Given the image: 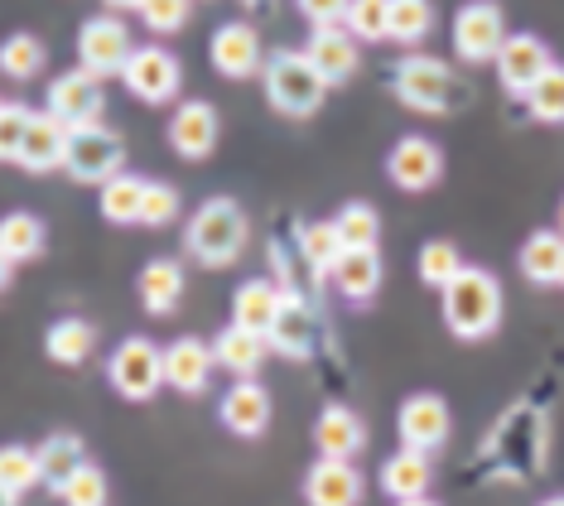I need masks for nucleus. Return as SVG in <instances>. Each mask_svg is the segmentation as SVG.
I'll return each instance as SVG.
<instances>
[{
  "label": "nucleus",
  "mask_w": 564,
  "mask_h": 506,
  "mask_svg": "<svg viewBox=\"0 0 564 506\" xmlns=\"http://www.w3.org/2000/svg\"><path fill=\"white\" fill-rule=\"evenodd\" d=\"M145 0H107V10H140Z\"/></svg>",
  "instance_id": "48"
},
{
  "label": "nucleus",
  "mask_w": 564,
  "mask_h": 506,
  "mask_svg": "<svg viewBox=\"0 0 564 506\" xmlns=\"http://www.w3.org/2000/svg\"><path fill=\"white\" fill-rule=\"evenodd\" d=\"M464 266H468V261L458 256V246H454V241H425V246H420V261H415L420 280H425L430 290H444V284L454 280Z\"/></svg>",
  "instance_id": "40"
},
{
  "label": "nucleus",
  "mask_w": 564,
  "mask_h": 506,
  "mask_svg": "<svg viewBox=\"0 0 564 506\" xmlns=\"http://www.w3.org/2000/svg\"><path fill=\"white\" fill-rule=\"evenodd\" d=\"M541 506H564V492H560V497H545Z\"/></svg>",
  "instance_id": "52"
},
{
  "label": "nucleus",
  "mask_w": 564,
  "mask_h": 506,
  "mask_svg": "<svg viewBox=\"0 0 564 506\" xmlns=\"http://www.w3.org/2000/svg\"><path fill=\"white\" fill-rule=\"evenodd\" d=\"M44 241H48V232L34 213H6L0 217V251H6L15 266L44 256Z\"/></svg>",
  "instance_id": "33"
},
{
  "label": "nucleus",
  "mask_w": 564,
  "mask_h": 506,
  "mask_svg": "<svg viewBox=\"0 0 564 506\" xmlns=\"http://www.w3.org/2000/svg\"><path fill=\"white\" fill-rule=\"evenodd\" d=\"M318 333H324V323H318V309L304 300L300 290H285L280 294V314L271 323V353L290 357V362H304L318 353Z\"/></svg>",
  "instance_id": "10"
},
{
  "label": "nucleus",
  "mask_w": 564,
  "mask_h": 506,
  "mask_svg": "<svg viewBox=\"0 0 564 506\" xmlns=\"http://www.w3.org/2000/svg\"><path fill=\"white\" fill-rule=\"evenodd\" d=\"M343 24L362 44H381V39H391V0H352Z\"/></svg>",
  "instance_id": "39"
},
{
  "label": "nucleus",
  "mask_w": 564,
  "mask_h": 506,
  "mask_svg": "<svg viewBox=\"0 0 564 506\" xmlns=\"http://www.w3.org/2000/svg\"><path fill=\"white\" fill-rule=\"evenodd\" d=\"M304 502L310 506H357L362 502V473L352 469V459H324L304 473Z\"/></svg>",
  "instance_id": "21"
},
{
  "label": "nucleus",
  "mask_w": 564,
  "mask_h": 506,
  "mask_svg": "<svg viewBox=\"0 0 564 506\" xmlns=\"http://www.w3.org/2000/svg\"><path fill=\"white\" fill-rule=\"evenodd\" d=\"M444 329L464 343H482L502 329V280L487 266H464L444 284Z\"/></svg>",
  "instance_id": "3"
},
{
  "label": "nucleus",
  "mask_w": 564,
  "mask_h": 506,
  "mask_svg": "<svg viewBox=\"0 0 564 506\" xmlns=\"http://www.w3.org/2000/svg\"><path fill=\"white\" fill-rule=\"evenodd\" d=\"M545 449H550V420L535 406H511L497 420L492 439L482 449V469L487 477H502V483H531L545 473Z\"/></svg>",
  "instance_id": "1"
},
{
  "label": "nucleus",
  "mask_w": 564,
  "mask_h": 506,
  "mask_svg": "<svg viewBox=\"0 0 564 506\" xmlns=\"http://www.w3.org/2000/svg\"><path fill=\"white\" fill-rule=\"evenodd\" d=\"M550 63H555V58H550L545 39H535V34H507V44H502V54H497L492 68H497V83H502V93L525 101V93L541 83Z\"/></svg>",
  "instance_id": "14"
},
{
  "label": "nucleus",
  "mask_w": 564,
  "mask_h": 506,
  "mask_svg": "<svg viewBox=\"0 0 564 506\" xmlns=\"http://www.w3.org/2000/svg\"><path fill=\"white\" fill-rule=\"evenodd\" d=\"M0 483L15 492V497H24L30 487H40L44 483L40 453L24 449V444H6V449H0Z\"/></svg>",
  "instance_id": "38"
},
{
  "label": "nucleus",
  "mask_w": 564,
  "mask_h": 506,
  "mask_svg": "<svg viewBox=\"0 0 564 506\" xmlns=\"http://www.w3.org/2000/svg\"><path fill=\"white\" fill-rule=\"evenodd\" d=\"M357 44H362V39H352L348 24H318L310 34V44H304V54H310V63L328 87H343L357 73V63H362V49Z\"/></svg>",
  "instance_id": "17"
},
{
  "label": "nucleus",
  "mask_w": 564,
  "mask_h": 506,
  "mask_svg": "<svg viewBox=\"0 0 564 506\" xmlns=\"http://www.w3.org/2000/svg\"><path fill=\"white\" fill-rule=\"evenodd\" d=\"M261 83H265V101H271V111L290 116V121L314 116L318 107H324V97H328V83L318 77V68L310 63L304 49H275V54L265 58V68H261Z\"/></svg>",
  "instance_id": "5"
},
{
  "label": "nucleus",
  "mask_w": 564,
  "mask_h": 506,
  "mask_svg": "<svg viewBox=\"0 0 564 506\" xmlns=\"http://www.w3.org/2000/svg\"><path fill=\"white\" fill-rule=\"evenodd\" d=\"M213 367H217L213 343H203V337H178V343L164 347V381H170L178 396L208 391Z\"/></svg>",
  "instance_id": "22"
},
{
  "label": "nucleus",
  "mask_w": 564,
  "mask_h": 506,
  "mask_svg": "<svg viewBox=\"0 0 564 506\" xmlns=\"http://www.w3.org/2000/svg\"><path fill=\"white\" fill-rule=\"evenodd\" d=\"M145 184L150 179H140V174H121L117 179H107L97 193V203H101V217H107L111 227H131L140 223V207H145Z\"/></svg>",
  "instance_id": "30"
},
{
  "label": "nucleus",
  "mask_w": 564,
  "mask_h": 506,
  "mask_svg": "<svg viewBox=\"0 0 564 506\" xmlns=\"http://www.w3.org/2000/svg\"><path fill=\"white\" fill-rule=\"evenodd\" d=\"M391 93H395V101H405L410 111H425V116H454L473 101V87L458 77L454 63H444L434 54H405L395 63Z\"/></svg>",
  "instance_id": "2"
},
{
  "label": "nucleus",
  "mask_w": 564,
  "mask_h": 506,
  "mask_svg": "<svg viewBox=\"0 0 564 506\" xmlns=\"http://www.w3.org/2000/svg\"><path fill=\"white\" fill-rule=\"evenodd\" d=\"M194 15V0H145L140 6V20H145L150 34H178Z\"/></svg>",
  "instance_id": "43"
},
{
  "label": "nucleus",
  "mask_w": 564,
  "mask_h": 506,
  "mask_svg": "<svg viewBox=\"0 0 564 506\" xmlns=\"http://www.w3.org/2000/svg\"><path fill=\"white\" fill-rule=\"evenodd\" d=\"M280 294L285 290L271 280H241L232 294V323H241L251 333H271V323L280 314Z\"/></svg>",
  "instance_id": "28"
},
{
  "label": "nucleus",
  "mask_w": 564,
  "mask_h": 506,
  "mask_svg": "<svg viewBox=\"0 0 564 506\" xmlns=\"http://www.w3.org/2000/svg\"><path fill=\"white\" fill-rule=\"evenodd\" d=\"M314 444L324 459H357V453L367 449L362 415L348 406H324L318 410V424H314Z\"/></svg>",
  "instance_id": "24"
},
{
  "label": "nucleus",
  "mask_w": 564,
  "mask_h": 506,
  "mask_svg": "<svg viewBox=\"0 0 564 506\" xmlns=\"http://www.w3.org/2000/svg\"><path fill=\"white\" fill-rule=\"evenodd\" d=\"M131 54H135V39L126 30V20L117 15H97L78 30V58L87 73H97V77L121 73L131 63Z\"/></svg>",
  "instance_id": "12"
},
{
  "label": "nucleus",
  "mask_w": 564,
  "mask_h": 506,
  "mask_svg": "<svg viewBox=\"0 0 564 506\" xmlns=\"http://www.w3.org/2000/svg\"><path fill=\"white\" fill-rule=\"evenodd\" d=\"M525 111L541 126H564V63H550L541 83L525 93Z\"/></svg>",
  "instance_id": "37"
},
{
  "label": "nucleus",
  "mask_w": 564,
  "mask_h": 506,
  "mask_svg": "<svg viewBox=\"0 0 564 506\" xmlns=\"http://www.w3.org/2000/svg\"><path fill=\"white\" fill-rule=\"evenodd\" d=\"M121 83L135 101H150V107H164V101L178 97V83H184V68L164 44H135L131 63L121 68Z\"/></svg>",
  "instance_id": "8"
},
{
  "label": "nucleus",
  "mask_w": 564,
  "mask_h": 506,
  "mask_svg": "<svg viewBox=\"0 0 564 506\" xmlns=\"http://www.w3.org/2000/svg\"><path fill=\"white\" fill-rule=\"evenodd\" d=\"M430 483H434V453H420V449H395L387 463H381V492L391 502H410V497H430Z\"/></svg>",
  "instance_id": "23"
},
{
  "label": "nucleus",
  "mask_w": 564,
  "mask_h": 506,
  "mask_svg": "<svg viewBox=\"0 0 564 506\" xmlns=\"http://www.w3.org/2000/svg\"><path fill=\"white\" fill-rule=\"evenodd\" d=\"M560 232H564V198H560Z\"/></svg>",
  "instance_id": "53"
},
{
  "label": "nucleus",
  "mask_w": 564,
  "mask_h": 506,
  "mask_svg": "<svg viewBox=\"0 0 564 506\" xmlns=\"http://www.w3.org/2000/svg\"><path fill=\"white\" fill-rule=\"evenodd\" d=\"M44 44L34 34H10L6 44H0V73L15 77V83H34V77L44 73Z\"/></svg>",
  "instance_id": "36"
},
{
  "label": "nucleus",
  "mask_w": 564,
  "mask_h": 506,
  "mask_svg": "<svg viewBox=\"0 0 564 506\" xmlns=\"http://www.w3.org/2000/svg\"><path fill=\"white\" fill-rule=\"evenodd\" d=\"M170 150L178 154V160H208V154L217 150V136H223V126H217V107L213 101H184L174 116H170Z\"/></svg>",
  "instance_id": "18"
},
{
  "label": "nucleus",
  "mask_w": 564,
  "mask_h": 506,
  "mask_svg": "<svg viewBox=\"0 0 564 506\" xmlns=\"http://www.w3.org/2000/svg\"><path fill=\"white\" fill-rule=\"evenodd\" d=\"M560 261H564V232H531L517 251V266L531 284H560Z\"/></svg>",
  "instance_id": "29"
},
{
  "label": "nucleus",
  "mask_w": 564,
  "mask_h": 506,
  "mask_svg": "<svg viewBox=\"0 0 564 506\" xmlns=\"http://www.w3.org/2000/svg\"><path fill=\"white\" fill-rule=\"evenodd\" d=\"M387 179L401 193H430L444 179V150L430 136H401L387 154Z\"/></svg>",
  "instance_id": "11"
},
{
  "label": "nucleus",
  "mask_w": 564,
  "mask_h": 506,
  "mask_svg": "<svg viewBox=\"0 0 564 506\" xmlns=\"http://www.w3.org/2000/svg\"><path fill=\"white\" fill-rule=\"evenodd\" d=\"M294 6H300V15L318 30V24H343V15H348L352 0H294Z\"/></svg>",
  "instance_id": "46"
},
{
  "label": "nucleus",
  "mask_w": 564,
  "mask_h": 506,
  "mask_svg": "<svg viewBox=\"0 0 564 506\" xmlns=\"http://www.w3.org/2000/svg\"><path fill=\"white\" fill-rule=\"evenodd\" d=\"M48 111L63 116L68 126H93V121H101V111H107L101 77L87 73V68H73V73L54 77V87H48Z\"/></svg>",
  "instance_id": "16"
},
{
  "label": "nucleus",
  "mask_w": 564,
  "mask_h": 506,
  "mask_svg": "<svg viewBox=\"0 0 564 506\" xmlns=\"http://www.w3.org/2000/svg\"><path fill=\"white\" fill-rule=\"evenodd\" d=\"M34 453H40V469H44V483L48 487H63V483H68V477L73 473H78L83 469V463H87V449H83V439L78 434H68V430H58V434H48L44 439V444L40 449H34Z\"/></svg>",
  "instance_id": "31"
},
{
  "label": "nucleus",
  "mask_w": 564,
  "mask_h": 506,
  "mask_svg": "<svg viewBox=\"0 0 564 506\" xmlns=\"http://www.w3.org/2000/svg\"><path fill=\"white\" fill-rule=\"evenodd\" d=\"M6 107H10V101H6V97H0V111H6Z\"/></svg>",
  "instance_id": "55"
},
{
  "label": "nucleus",
  "mask_w": 564,
  "mask_h": 506,
  "mask_svg": "<svg viewBox=\"0 0 564 506\" xmlns=\"http://www.w3.org/2000/svg\"><path fill=\"white\" fill-rule=\"evenodd\" d=\"M44 347H48V357H54L58 367H78V362L93 357V347H97V329H93L87 319H58L54 329H48Z\"/></svg>",
  "instance_id": "32"
},
{
  "label": "nucleus",
  "mask_w": 564,
  "mask_h": 506,
  "mask_svg": "<svg viewBox=\"0 0 564 506\" xmlns=\"http://www.w3.org/2000/svg\"><path fill=\"white\" fill-rule=\"evenodd\" d=\"M395 506H440V502H430V497H410V502H395Z\"/></svg>",
  "instance_id": "50"
},
{
  "label": "nucleus",
  "mask_w": 564,
  "mask_h": 506,
  "mask_svg": "<svg viewBox=\"0 0 564 506\" xmlns=\"http://www.w3.org/2000/svg\"><path fill=\"white\" fill-rule=\"evenodd\" d=\"M448 430H454V420H448L444 396L420 391V396H405V400H401V415H395V434H401L405 449L440 453V449L448 444Z\"/></svg>",
  "instance_id": "13"
},
{
  "label": "nucleus",
  "mask_w": 564,
  "mask_h": 506,
  "mask_svg": "<svg viewBox=\"0 0 564 506\" xmlns=\"http://www.w3.org/2000/svg\"><path fill=\"white\" fill-rule=\"evenodd\" d=\"M507 44V15L497 0H468L454 15V54L468 68H482V63H497Z\"/></svg>",
  "instance_id": "7"
},
{
  "label": "nucleus",
  "mask_w": 564,
  "mask_h": 506,
  "mask_svg": "<svg viewBox=\"0 0 564 506\" xmlns=\"http://www.w3.org/2000/svg\"><path fill=\"white\" fill-rule=\"evenodd\" d=\"M217 415L237 439H261L271 424V391L256 376H237V386H227V396L217 400Z\"/></svg>",
  "instance_id": "20"
},
{
  "label": "nucleus",
  "mask_w": 564,
  "mask_h": 506,
  "mask_svg": "<svg viewBox=\"0 0 564 506\" xmlns=\"http://www.w3.org/2000/svg\"><path fill=\"white\" fill-rule=\"evenodd\" d=\"M328 280L338 284V294L343 300H352V304L377 300V290H381V251L377 246H348V251L338 256V266H333Z\"/></svg>",
  "instance_id": "25"
},
{
  "label": "nucleus",
  "mask_w": 564,
  "mask_h": 506,
  "mask_svg": "<svg viewBox=\"0 0 564 506\" xmlns=\"http://www.w3.org/2000/svg\"><path fill=\"white\" fill-rule=\"evenodd\" d=\"M300 251H304V266L314 270V280H328L333 276V266H338V256L348 251L343 246V232H338V223H310L300 232Z\"/></svg>",
  "instance_id": "34"
},
{
  "label": "nucleus",
  "mask_w": 564,
  "mask_h": 506,
  "mask_svg": "<svg viewBox=\"0 0 564 506\" xmlns=\"http://www.w3.org/2000/svg\"><path fill=\"white\" fill-rule=\"evenodd\" d=\"M15 502H20V497H15V492H10L6 483H0V506H15Z\"/></svg>",
  "instance_id": "49"
},
{
  "label": "nucleus",
  "mask_w": 564,
  "mask_h": 506,
  "mask_svg": "<svg viewBox=\"0 0 564 506\" xmlns=\"http://www.w3.org/2000/svg\"><path fill=\"white\" fill-rule=\"evenodd\" d=\"M247 241H251V217L237 198H208L184 227V251L208 270L237 266Z\"/></svg>",
  "instance_id": "4"
},
{
  "label": "nucleus",
  "mask_w": 564,
  "mask_h": 506,
  "mask_svg": "<svg viewBox=\"0 0 564 506\" xmlns=\"http://www.w3.org/2000/svg\"><path fill=\"white\" fill-rule=\"evenodd\" d=\"M126 169V136H117L111 126H73L68 136V160H63V174L78 179V184H107Z\"/></svg>",
  "instance_id": "6"
},
{
  "label": "nucleus",
  "mask_w": 564,
  "mask_h": 506,
  "mask_svg": "<svg viewBox=\"0 0 564 506\" xmlns=\"http://www.w3.org/2000/svg\"><path fill=\"white\" fill-rule=\"evenodd\" d=\"M174 217H178V189L164 184V179H150L145 207H140V227H170Z\"/></svg>",
  "instance_id": "45"
},
{
  "label": "nucleus",
  "mask_w": 564,
  "mask_h": 506,
  "mask_svg": "<svg viewBox=\"0 0 564 506\" xmlns=\"http://www.w3.org/2000/svg\"><path fill=\"white\" fill-rule=\"evenodd\" d=\"M241 6H247V10H265V6H271V0H241Z\"/></svg>",
  "instance_id": "51"
},
{
  "label": "nucleus",
  "mask_w": 564,
  "mask_h": 506,
  "mask_svg": "<svg viewBox=\"0 0 564 506\" xmlns=\"http://www.w3.org/2000/svg\"><path fill=\"white\" fill-rule=\"evenodd\" d=\"M58 502L63 506H107V473H101L97 463H83V469L58 487Z\"/></svg>",
  "instance_id": "42"
},
{
  "label": "nucleus",
  "mask_w": 564,
  "mask_h": 506,
  "mask_svg": "<svg viewBox=\"0 0 564 506\" xmlns=\"http://www.w3.org/2000/svg\"><path fill=\"white\" fill-rule=\"evenodd\" d=\"M208 58L213 68L227 77V83H247V77H256L265 68V54H261V34L251 30L247 20H227L223 30L213 34L208 44Z\"/></svg>",
  "instance_id": "15"
},
{
  "label": "nucleus",
  "mask_w": 564,
  "mask_h": 506,
  "mask_svg": "<svg viewBox=\"0 0 564 506\" xmlns=\"http://www.w3.org/2000/svg\"><path fill=\"white\" fill-rule=\"evenodd\" d=\"M213 357H217V367H227L232 376H256L261 362L271 357V337L241 329V323H227V329L213 337Z\"/></svg>",
  "instance_id": "26"
},
{
  "label": "nucleus",
  "mask_w": 564,
  "mask_h": 506,
  "mask_svg": "<svg viewBox=\"0 0 564 506\" xmlns=\"http://www.w3.org/2000/svg\"><path fill=\"white\" fill-rule=\"evenodd\" d=\"M560 290H564V261H560Z\"/></svg>",
  "instance_id": "54"
},
{
  "label": "nucleus",
  "mask_w": 564,
  "mask_h": 506,
  "mask_svg": "<svg viewBox=\"0 0 564 506\" xmlns=\"http://www.w3.org/2000/svg\"><path fill=\"white\" fill-rule=\"evenodd\" d=\"M10 276H15V261L0 251V290H10Z\"/></svg>",
  "instance_id": "47"
},
{
  "label": "nucleus",
  "mask_w": 564,
  "mask_h": 506,
  "mask_svg": "<svg viewBox=\"0 0 564 506\" xmlns=\"http://www.w3.org/2000/svg\"><path fill=\"white\" fill-rule=\"evenodd\" d=\"M107 381L126 400H150L164 386V353L150 337H126L107 362Z\"/></svg>",
  "instance_id": "9"
},
{
  "label": "nucleus",
  "mask_w": 564,
  "mask_h": 506,
  "mask_svg": "<svg viewBox=\"0 0 564 506\" xmlns=\"http://www.w3.org/2000/svg\"><path fill=\"white\" fill-rule=\"evenodd\" d=\"M333 223L343 232V246H377L381 241V217L371 203H343Z\"/></svg>",
  "instance_id": "41"
},
{
  "label": "nucleus",
  "mask_w": 564,
  "mask_h": 506,
  "mask_svg": "<svg viewBox=\"0 0 564 506\" xmlns=\"http://www.w3.org/2000/svg\"><path fill=\"white\" fill-rule=\"evenodd\" d=\"M68 136H73V126L63 121V116H54L48 107L34 111L30 136H24L15 164L24 174H54V169H63V160H68Z\"/></svg>",
  "instance_id": "19"
},
{
  "label": "nucleus",
  "mask_w": 564,
  "mask_h": 506,
  "mask_svg": "<svg viewBox=\"0 0 564 506\" xmlns=\"http://www.w3.org/2000/svg\"><path fill=\"white\" fill-rule=\"evenodd\" d=\"M135 294H140V304H145L150 319L174 314L178 300H184V266L170 261V256L150 261L145 270H140V280H135Z\"/></svg>",
  "instance_id": "27"
},
{
  "label": "nucleus",
  "mask_w": 564,
  "mask_h": 506,
  "mask_svg": "<svg viewBox=\"0 0 564 506\" xmlns=\"http://www.w3.org/2000/svg\"><path fill=\"white\" fill-rule=\"evenodd\" d=\"M30 121H34V107H24V101H10V107L0 111V160L6 164L20 160V146H24V136H30Z\"/></svg>",
  "instance_id": "44"
},
{
  "label": "nucleus",
  "mask_w": 564,
  "mask_h": 506,
  "mask_svg": "<svg viewBox=\"0 0 564 506\" xmlns=\"http://www.w3.org/2000/svg\"><path fill=\"white\" fill-rule=\"evenodd\" d=\"M434 30V0H391V44L420 49Z\"/></svg>",
  "instance_id": "35"
}]
</instances>
